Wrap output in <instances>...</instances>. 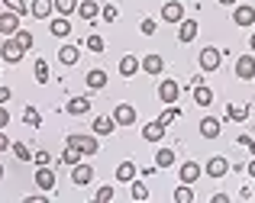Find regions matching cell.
<instances>
[{"instance_id":"1","label":"cell","mask_w":255,"mask_h":203,"mask_svg":"<svg viewBox=\"0 0 255 203\" xmlns=\"http://www.w3.org/2000/svg\"><path fill=\"white\" fill-rule=\"evenodd\" d=\"M65 142H68V145L75 148L78 155H97V139H94V135H78V132H71Z\"/></svg>"},{"instance_id":"2","label":"cell","mask_w":255,"mask_h":203,"mask_svg":"<svg viewBox=\"0 0 255 203\" xmlns=\"http://www.w3.org/2000/svg\"><path fill=\"white\" fill-rule=\"evenodd\" d=\"M0 55H3V62H10V65H16V62H19V58H23V55H26V49H23V45H19V42H16V39H6V42H3V45H0Z\"/></svg>"},{"instance_id":"3","label":"cell","mask_w":255,"mask_h":203,"mask_svg":"<svg viewBox=\"0 0 255 203\" xmlns=\"http://www.w3.org/2000/svg\"><path fill=\"white\" fill-rule=\"evenodd\" d=\"M236 78H239V81H252V78H255V55H239V62H236Z\"/></svg>"},{"instance_id":"4","label":"cell","mask_w":255,"mask_h":203,"mask_svg":"<svg viewBox=\"0 0 255 203\" xmlns=\"http://www.w3.org/2000/svg\"><path fill=\"white\" fill-rule=\"evenodd\" d=\"M233 23L236 26H252L255 23V6L252 3H239L236 10H233Z\"/></svg>"},{"instance_id":"5","label":"cell","mask_w":255,"mask_h":203,"mask_svg":"<svg viewBox=\"0 0 255 203\" xmlns=\"http://www.w3.org/2000/svg\"><path fill=\"white\" fill-rule=\"evenodd\" d=\"M162 19H165V23H181V19H184V3L168 0V3L162 6Z\"/></svg>"},{"instance_id":"6","label":"cell","mask_w":255,"mask_h":203,"mask_svg":"<svg viewBox=\"0 0 255 203\" xmlns=\"http://www.w3.org/2000/svg\"><path fill=\"white\" fill-rule=\"evenodd\" d=\"M158 97H162V103H174L181 97V84L178 81H162L158 84Z\"/></svg>"},{"instance_id":"7","label":"cell","mask_w":255,"mask_h":203,"mask_svg":"<svg viewBox=\"0 0 255 203\" xmlns=\"http://www.w3.org/2000/svg\"><path fill=\"white\" fill-rule=\"evenodd\" d=\"M91 181H94V168L91 165H75L71 168V184L84 187V184H91Z\"/></svg>"},{"instance_id":"8","label":"cell","mask_w":255,"mask_h":203,"mask_svg":"<svg viewBox=\"0 0 255 203\" xmlns=\"http://www.w3.org/2000/svg\"><path fill=\"white\" fill-rule=\"evenodd\" d=\"M0 32H3V36H16L19 32V16L16 13H0Z\"/></svg>"},{"instance_id":"9","label":"cell","mask_w":255,"mask_h":203,"mask_svg":"<svg viewBox=\"0 0 255 203\" xmlns=\"http://www.w3.org/2000/svg\"><path fill=\"white\" fill-rule=\"evenodd\" d=\"M220 55H223V52H217V49H200V68H204V71H217Z\"/></svg>"},{"instance_id":"10","label":"cell","mask_w":255,"mask_h":203,"mask_svg":"<svg viewBox=\"0 0 255 203\" xmlns=\"http://www.w3.org/2000/svg\"><path fill=\"white\" fill-rule=\"evenodd\" d=\"M226 171H230V161H226L223 155H213V158L207 161V174H210V178H223Z\"/></svg>"},{"instance_id":"11","label":"cell","mask_w":255,"mask_h":203,"mask_svg":"<svg viewBox=\"0 0 255 203\" xmlns=\"http://www.w3.org/2000/svg\"><path fill=\"white\" fill-rule=\"evenodd\" d=\"M36 184L42 187V191H52V187H55V171H52L49 165H39V171H36Z\"/></svg>"},{"instance_id":"12","label":"cell","mask_w":255,"mask_h":203,"mask_svg":"<svg viewBox=\"0 0 255 203\" xmlns=\"http://www.w3.org/2000/svg\"><path fill=\"white\" fill-rule=\"evenodd\" d=\"M113 119H117V126H132L136 123V110H132L129 103H120L117 113H113Z\"/></svg>"},{"instance_id":"13","label":"cell","mask_w":255,"mask_h":203,"mask_svg":"<svg viewBox=\"0 0 255 203\" xmlns=\"http://www.w3.org/2000/svg\"><path fill=\"white\" fill-rule=\"evenodd\" d=\"M200 174H204V168H200L197 161H184V165H181V181H184V184H194Z\"/></svg>"},{"instance_id":"14","label":"cell","mask_w":255,"mask_h":203,"mask_svg":"<svg viewBox=\"0 0 255 203\" xmlns=\"http://www.w3.org/2000/svg\"><path fill=\"white\" fill-rule=\"evenodd\" d=\"M52 10H55V3H52V0H32V6H29V13L36 19H49Z\"/></svg>"},{"instance_id":"15","label":"cell","mask_w":255,"mask_h":203,"mask_svg":"<svg viewBox=\"0 0 255 203\" xmlns=\"http://www.w3.org/2000/svg\"><path fill=\"white\" fill-rule=\"evenodd\" d=\"M78 16L81 19H97L100 16V3L97 0H81V3H78Z\"/></svg>"},{"instance_id":"16","label":"cell","mask_w":255,"mask_h":203,"mask_svg":"<svg viewBox=\"0 0 255 203\" xmlns=\"http://www.w3.org/2000/svg\"><path fill=\"white\" fill-rule=\"evenodd\" d=\"M117 181L120 184H132V181H136V165H132V161L117 165Z\"/></svg>"},{"instance_id":"17","label":"cell","mask_w":255,"mask_h":203,"mask_svg":"<svg viewBox=\"0 0 255 203\" xmlns=\"http://www.w3.org/2000/svg\"><path fill=\"white\" fill-rule=\"evenodd\" d=\"M200 135H204V139H217V135H220V119L204 116V119H200Z\"/></svg>"},{"instance_id":"18","label":"cell","mask_w":255,"mask_h":203,"mask_svg":"<svg viewBox=\"0 0 255 203\" xmlns=\"http://www.w3.org/2000/svg\"><path fill=\"white\" fill-rule=\"evenodd\" d=\"M139 65H142V71H145V74H152V78H155V74H158V71H162V68H165L162 55H145V58H142V62H139Z\"/></svg>"},{"instance_id":"19","label":"cell","mask_w":255,"mask_h":203,"mask_svg":"<svg viewBox=\"0 0 255 203\" xmlns=\"http://www.w3.org/2000/svg\"><path fill=\"white\" fill-rule=\"evenodd\" d=\"M194 36H197V23H194V19H181L178 23V39L181 42H191Z\"/></svg>"},{"instance_id":"20","label":"cell","mask_w":255,"mask_h":203,"mask_svg":"<svg viewBox=\"0 0 255 203\" xmlns=\"http://www.w3.org/2000/svg\"><path fill=\"white\" fill-rule=\"evenodd\" d=\"M87 87H91V91H104L107 87V71H100V68L87 71Z\"/></svg>"},{"instance_id":"21","label":"cell","mask_w":255,"mask_h":203,"mask_svg":"<svg viewBox=\"0 0 255 203\" xmlns=\"http://www.w3.org/2000/svg\"><path fill=\"white\" fill-rule=\"evenodd\" d=\"M194 103L197 106H210L213 103V91L204 87V84H194Z\"/></svg>"},{"instance_id":"22","label":"cell","mask_w":255,"mask_h":203,"mask_svg":"<svg viewBox=\"0 0 255 203\" xmlns=\"http://www.w3.org/2000/svg\"><path fill=\"white\" fill-rule=\"evenodd\" d=\"M162 135H165V126L158 123V119H155V123H145V129H142V139L145 142H158Z\"/></svg>"},{"instance_id":"23","label":"cell","mask_w":255,"mask_h":203,"mask_svg":"<svg viewBox=\"0 0 255 203\" xmlns=\"http://www.w3.org/2000/svg\"><path fill=\"white\" fill-rule=\"evenodd\" d=\"M87 110H91V100L87 97H71L68 100V113L71 116H81V113H87Z\"/></svg>"},{"instance_id":"24","label":"cell","mask_w":255,"mask_h":203,"mask_svg":"<svg viewBox=\"0 0 255 203\" xmlns=\"http://www.w3.org/2000/svg\"><path fill=\"white\" fill-rule=\"evenodd\" d=\"M139 68H142V65H139V58H136V55H126L123 62H120V74H123V78H132Z\"/></svg>"},{"instance_id":"25","label":"cell","mask_w":255,"mask_h":203,"mask_svg":"<svg viewBox=\"0 0 255 203\" xmlns=\"http://www.w3.org/2000/svg\"><path fill=\"white\" fill-rule=\"evenodd\" d=\"M113 126H117L113 116H97V119H94V132H97V135H110Z\"/></svg>"},{"instance_id":"26","label":"cell","mask_w":255,"mask_h":203,"mask_svg":"<svg viewBox=\"0 0 255 203\" xmlns=\"http://www.w3.org/2000/svg\"><path fill=\"white\" fill-rule=\"evenodd\" d=\"M78 58H81L78 55V45H62V49H58V62L62 65H75Z\"/></svg>"},{"instance_id":"27","label":"cell","mask_w":255,"mask_h":203,"mask_svg":"<svg viewBox=\"0 0 255 203\" xmlns=\"http://www.w3.org/2000/svg\"><path fill=\"white\" fill-rule=\"evenodd\" d=\"M49 32H52V36H58V39H65V36L71 32V23H68L65 16H62V19H52V29H49Z\"/></svg>"},{"instance_id":"28","label":"cell","mask_w":255,"mask_h":203,"mask_svg":"<svg viewBox=\"0 0 255 203\" xmlns=\"http://www.w3.org/2000/svg\"><path fill=\"white\" fill-rule=\"evenodd\" d=\"M246 116H249V106H243V103H239V106H226V119H236V123H243V119Z\"/></svg>"},{"instance_id":"29","label":"cell","mask_w":255,"mask_h":203,"mask_svg":"<svg viewBox=\"0 0 255 203\" xmlns=\"http://www.w3.org/2000/svg\"><path fill=\"white\" fill-rule=\"evenodd\" d=\"M55 3V10L62 13V16H71V13H78V0H52Z\"/></svg>"},{"instance_id":"30","label":"cell","mask_w":255,"mask_h":203,"mask_svg":"<svg viewBox=\"0 0 255 203\" xmlns=\"http://www.w3.org/2000/svg\"><path fill=\"white\" fill-rule=\"evenodd\" d=\"M87 49H91L94 52V55H100V52H104L107 49V42H104V36H97V32H91V36H87Z\"/></svg>"},{"instance_id":"31","label":"cell","mask_w":255,"mask_h":203,"mask_svg":"<svg viewBox=\"0 0 255 203\" xmlns=\"http://www.w3.org/2000/svg\"><path fill=\"white\" fill-rule=\"evenodd\" d=\"M23 123H29L32 129H39V126H42V116H39L36 106H26V110H23Z\"/></svg>"},{"instance_id":"32","label":"cell","mask_w":255,"mask_h":203,"mask_svg":"<svg viewBox=\"0 0 255 203\" xmlns=\"http://www.w3.org/2000/svg\"><path fill=\"white\" fill-rule=\"evenodd\" d=\"M155 165H158V168H171V165H174V152H171V148H158Z\"/></svg>"},{"instance_id":"33","label":"cell","mask_w":255,"mask_h":203,"mask_svg":"<svg viewBox=\"0 0 255 203\" xmlns=\"http://www.w3.org/2000/svg\"><path fill=\"white\" fill-rule=\"evenodd\" d=\"M174 200H178V203H191V200H194V191H191V184H184V181H181V187L174 191Z\"/></svg>"},{"instance_id":"34","label":"cell","mask_w":255,"mask_h":203,"mask_svg":"<svg viewBox=\"0 0 255 203\" xmlns=\"http://www.w3.org/2000/svg\"><path fill=\"white\" fill-rule=\"evenodd\" d=\"M132 200H139V203L149 200V187H145L142 181H132Z\"/></svg>"},{"instance_id":"35","label":"cell","mask_w":255,"mask_h":203,"mask_svg":"<svg viewBox=\"0 0 255 203\" xmlns=\"http://www.w3.org/2000/svg\"><path fill=\"white\" fill-rule=\"evenodd\" d=\"M10 148H13V155H16V158H19V161H32V152H29V148H26V145H23V142H13V145H10Z\"/></svg>"},{"instance_id":"36","label":"cell","mask_w":255,"mask_h":203,"mask_svg":"<svg viewBox=\"0 0 255 203\" xmlns=\"http://www.w3.org/2000/svg\"><path fill=\"white\" fill-rule=\"evenodd\" d=\"M178 116H181V106H168V110H165L162 116H158V123H162V126H168V123H174Z\"/></svg>"},{"instance_id":"37","label":"cell","mask_w":255,"mask_h":203,"mask_svg":"<svg viewBox=\"0 0 255 203\" xmlns=\"http://www.w3.org/2000/svg\"><path fill=\"white\" fill-rule=\"evenodd\" d=\"M36 81H39V84H49V65H45L42 58L36 62Z\"/></svg>"},{"instance_id":"38","label":"cell","mask_w":255,"mask_h":203,"mask_svg":"<svg viewBox=\"0 0 255 203\" xmlns=\"http://www.w3.org/2000/svg\"><path fill=\"white\" fill-rule=\"evenodd\" d=\"M3 3H6V10L16 13V16H23V13H26V0H3Z\"/></svg>"},{"instance_id":"39","label":"cell","mask_w":255,"mask_h":203,"mask_svg":"<svg viewBox=\"0 0 255 203\" xmlns=\"http://www.w3.org/2000/svg\"><path fill=\"white\" fill-rule=\"evenodd\" d=\"M100 13H104V19H107V23H113V19L120 16V10H117L113 3H104V6H100Z\"/></svg>"},{"instance_id":"40","label":"cell","mask_w":255,"mask_h":203,"mask_svg":"<svg viewBox=\"0 0 255 203\" xmlns=\"http://www.w3.org/2000/svg\"><path fill=\"white\" fill-rule=\"evenodd\" d=\"M62 165H68V168H75L78 165V152H75V148H65V155H62Z\"/></svg>"},{"instance_id":"41","label":"cell","mask_w":255,"mask_h":203,"mask_svg":"<svg viewBox=\"0 0 255 203\" xmlns=\"http://www.w3.org/2000/svg\"><path fill=\"white\" fill-rule=\"evenodd\" d=\"M16 42L23 45V49H32V32H26V29H19L16 32Z\"/></svg>"},{"instance_id":"42","label":"cell","mask_w":255,"mask_h":203,"mask_svg":"<svg viewBox=\"0 0 255 203\" xmlns=\"http://www.w3.org/2000/svg\"><path fill=\"white\" fill-rule=\"evenodd\" d=\"M107 200H113V187H100L97 191V203H107Z\"/></svg>"},{"instance_id":"43","label":"cell","mask_w":255,"mask_h":203,"mask_svg":"<svg viewBox=\"0 0 255 203\" xmlns=\"http://www.w3.org/2000/svg\"><path fill=\"white\" fill-rule=\"evenodd\" d=\"M32 161H36V165H52V155L49 152H36V155H32Z\"/></svg>"},{"instance_id":"44","label":"cell","mask_w":255,"mask_h":203,"mask_svg":"<svg viewBox=\"0 0 255 203\" xmlns=\"http://www.w3.org/2000/svg\"><path fill=\"white\" fill-rule=\"evenodd\" d=\"M6 123H10V110L0 103V129H6Z\"/></svg>"},{"instance_id":"45","label":"cell","mask_w":255,"mask_h":203,"mask_svg":"<svg viewBox=\"0 0 255 203\" xmlns=\"http://www.w3.org/2000/svg\"><path fill=\"white\" fill-rule=\"evenodd\" d=\"M142 32L145 36H155V19H142Z\"/></svg>"},{"instance_id":"46","label":"cell","mask_w":255,"mask_h":203,"mask_svg":"<svg viewBox=\"0 0 255 203\" xmlns=\"http://www.w3.org/2000/svg\"><path fill=\"white\" fill-rule=\"evenodd\" d=\"M236 142H239V145H246V148H249V152L255 155V142L249 139V135H239V139H236Z\"/></svg>"},{"instance_id":"47","label":"cell","mask_w":255,"mask_h":203,"mask_svg":"<svg viewBox=\"0 0 255 203\" xmlns=\"http://www.w3.org/2000/svg\"><path fill=\"white\" fill-rule=\"evenodd\" d=\"M6 148H10V139H6L3 129H0V152H6Z\"/></svg>"},{"instance_id":"48","label":"cell","mask_w":255,"mask_h":203,"mask_svg":"<svg viewBox=\"0 0 255 203\" xmlns=\"http://www.w3.org/2000/svg\"><path fill=\"white\" fill-rule=\"evenodd\" d=\"M10 100V87H0V103H6Z\"/></svg>"},{"instance_id":"49","label":"cell","mask_w":255,"mask_h":203,"mask_svg":"<svg viewBox=\"0 0 255 203\" xmlns=\"http://www.w3.org/2000/svg\"><path fill=\"white\" fill-rule=\"evenodd\" d=\"M246 171H249L252 178H255V155H252V161H249V165H246Z\"/></svg>"},{"instance_id":"50","label":"cell","mask_w":255,"mask_h":203,"mask_svg":"<svg viewBox=\"0 0 255 203\" xmlns=\"http://www.w3.org/2000/svg\"><path fill=\"white\" fill-rule=\"evenodd\" d=\"M220 3H226V6H233V3H239V0H220Z\"/></svg>"},{"instance_id":"51","label":"cell","mask_w":255,"mask_h":203,"mask_svg":"<svg viewBox=\"0 0 255 203\" xmlns=\"http://www.w3.org/2000/svg\"><path fill=\"white\" fill-rule=\"evenodd\" d=\"M249 45H252V52H255V32H252V39H249Z\"/></svg>"},{"instance_id":"52","label":"cell","mask_w":255,"mask_h":203,"mask_svg":"<svg viewBox=\"0 0 255 203\" xmlns=\"http://www.w3.org/2000/svg\"><path fill=\"white\" fill-rule=\"evenodd\" d=\"M0 181H3V165H0Z\"/></svg>"}]
</instances>
